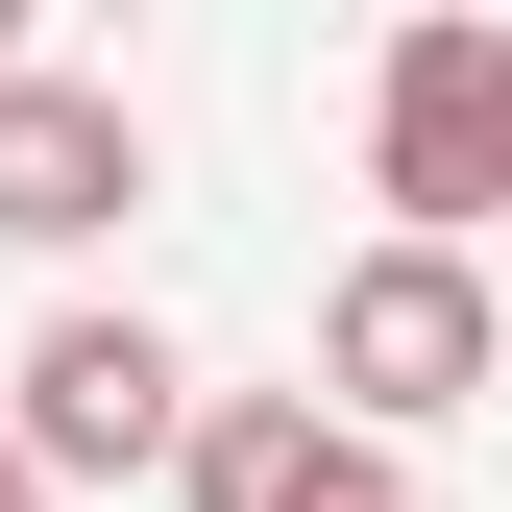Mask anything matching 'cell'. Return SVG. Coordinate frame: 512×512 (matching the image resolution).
<instances>
[{"mask_svg": "<svg viewBox=\"0 0 512 512\" xmlns=\"http://www.w3.org/2000/svg\"><path fill=\"white\" fill-rule=\"evenodd\" d=\"M317 391H342V439H439V415H488L512 391V317L464 244H366L342 293H317Z\"/></svg>", "mask_w": 512, "mask_h": 512, "instance_id": "6da1fadb", "label": "cell"}, {"mask_svg": "<svg viewBox=\"0 0 512 512\" xmlns=\"http://www.w3.org/2000/svg\"><path fill=\"white\" fill-rule=\"evenodd\" d=\"M0 512H49V464H25V415H0Z\"/></svg>", "mask_w": 512, "mask_h": 512, "instance_id": "8992f818", "label": "cell"}, {"mask_svg": "<svg viewBox=\"0 0 512 512\" xmlns=\"http://www.w3.org/2000/svg\"><path fill=\"white\" fill-rule=\"evenodd\" d=\"M171 488H196V512H415V488H391V439H342L317 391H220Z\"/></svg>", "mask_w": 512, "mask_h": 512, "instance_id": "5b68a950", "label": "cell"}, {"mask_svg": "<svg viewBox=\"0 0 512 512\" xmlns=\"http://www.w3.org/2000/svg\"><path fill=\"white\" fill-rule=\"evenodd\" d=\"M122 196H147V122L98 74H0V244H98Z\"/></svg>", "mask_w": 512, "mask_h": 512, "instance_id": "277c9868", "label": "cell"}, {"mask_svg": "<svg viewBox=\"0 0 512 512\" xmlns=\"http://www.w3.org/2000/svg\"><path fill=\"white\" fill-rule=\"evenodd\" d=\"M366 171H391V244L512 220V25H391V74H366Z\"/></svg>", "mask_w": 512, "mask_h": 512, "instance_id": "7a4b0ae2", "label": "cell"}, {"mask_svg": "<svg viewBox=\"0 0 512 512\" xmlns=\"http://www.w3.org/2000/svg\"><path fill=\"white\" fill-rule=\"evenodd\" d=\"M196 366H171L147 342V317H49V342H25V464L49 488H122V464H196Z\"/></svg>", "mask_w": 512, "mask_h": 512, "instance_id": "3957f363", "label": "cell"}]
</instances>
